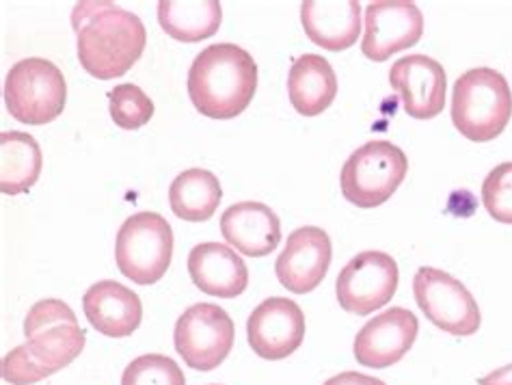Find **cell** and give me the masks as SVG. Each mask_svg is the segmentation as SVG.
<instances>
[{
	"label": "cell",
	"mask_w": 512,
	"mask_h": 385,
	"mask_svg": "<svg viewBox=\"0 0 512 385\" xmlns=\"http://www.w3.org/2000/svg\"><path fill=\"white\" fill-rule=\"evenodd\" d=\"M26 342L3 360V379L33 385L70 366L85 349V331L70 305L59 299L37 301L24 318Z\"/></svg>",
	"instance_id": "1"
},
{
	"label": "cell",
	"mask_w": 512,
	"mask_h": 385,
	"mask_svg": "<svg viewBox=\"0 0 512 385\" xmlns=\"http://www.w3.org/2000/svg\"><path fill=\"white\" fill-rule=\"evenodd\" d=\"M72 26L78 61L98 81L128 74L145 50L147 33L141 18L115 3H78L72 11Z\"/></svg>",
	"instance_id": "2"
},
{
	"label": "cell",
	"mask_w": 512,
	"mask_h": 385,
	"mask_svg": "<svg viewBox=\"0 0 512 385\" xmlns=\"http://www.w3.org/2000/svg\"><path fill=\"white\" fill-rule=\"evenodd\" d=\"M258 91V65L236 44L201 50L188 70V96L195 109L212 119H234Z\"/></svg>",
	"instance_id": "3"
},
{
	"label": "cell",
	"mask_w": 512,
	"mask_h": 385,
	"mask_svg": "<svg viewBox=\"0 0 512 385\" xmlns=\"http://www.w3.org/2000/svg\"><path fill=\"white\" fill-rule=\"evenodd\" d=\"M452 122L474 143H489L512 119V91L502 72L474 68L461 74L452 89Z\"/></svg>",
	"instance_id": "4"
},
{
	"label": "cell",
	"mask_w": 512,
	"mask_h": 385,
	"mask_svg": "<svg viewBox=\"0 0 512 385\" xmlns=\"http://www.w3.org/2000/svg\"><path fill=\"white\" fill-rule=\"evenodd\" d=\"M409 158L389 141H370L348 156L342 167V195L357 208L383 206L407 178Z\"/></svg>",
	"instance_id": "5"
},
{
	"label": "cell",
	"mask_w": 512,
	"mask_h": 385,
	"mask_svg": "<svg viewBox=\"0 0 512 385\" xmlns=\"http://www.w3.org/2000/svg\"><path fill=\"white\" fill-rule=\"evenodd\" d=\"M65 100V76L48 59H22L7 74L5 104L20 124L46 126L55 122L65 109Z\"/></svg>",
	"instance_id": "6"
},
{
	"label": "cell",
	"mask_w": 512,
	"mask_h": 385,
	"mask_svg": "<svg viewBox=\"0 0 512 385\" xmlns=\"http://www.w3.org/2000/svg\"><path fill=\"white\" fill-rule=\"evenodd\" d=\"M171 258L173 230L158 212H137L119 228L115 262L134 284L150 286L163 280Z\"/></svg>",
	"instance_id": "7"
},
{
	"label": "cell",
	"mask_w": 512,
	"mask_h": 385,
	"mask_svg": "<svg viewBox=\"0 0 512 385\" xmlns=\"http://www.w3.org/2000/svg\"><path fill=\"white\" fill-rule=\"evenodd\" d=\"M234 321L214 303H195L175 323L173 342L184 364L193 370L219 368L234 349Z\"/></svg>",
	"instance_id": "8"
},
{
	"label": "cell",
	"mask_w": 512,
	"mask_h": 385,
	"mask_svg": "<svg viewBox=\"0 0 512 385\" xmlns=\"http://www.w3.org/2000/svg\"><path fill=\"white\" fill-rule=\"evenodd\" d=\"M413 295L428 321L446 331V334H478L482 323L478 301L450 273L422 267L413 277Z\"/></svg>",
	"instance_id": "9"
},
{
	"label": "cell",
	"mask_w": 512,
	"mask_h": 385,
	"mask_svg": "<svg viewBox=\"0 0 512 385\" xmlns=\"http://www.w3.org/2000/svg\"><path fill=\"white\" fill-rule=\"evenodd\" d=\"M400 282L398 262L385 251H361L340 271L335 295L342 310L370 316L392 301Z\"/></svg>",
	"instance_id": "10"
},
{
	"label": "cell",
	"mask_w": 512,
	"mask_h": 385,
	"mask_svg": "<svg viewBox=\"0 0 512 385\" xmlns=\"http://www.w3.org/2000/svg\"><path fill=\"white\" fill-rule=\"evenodd\" d=\"M363 24L361 52L376 63L415 46L424 35V16L411 0H376L368 5Z\"/></svg>",
	"instance_id": "11"
},
{
	"label": "cell",
	"mask_w": 512,
	"mask_h": 385,
	"mask_svg": "<svg viewBox=\"0 0 512 385\" xmlns=\"http://www.w3.org/2000/svg\"><path fill=\"white\" fill-rule=\"evenodd\" d=\"M247 340L264 360H286L305 340V314L299 303L271 297L255 308L247 321Z\"/></svg>",
	"instance_id": "12"
},
{
	"label": "cell",
	"mask_w": 512,
	"mask_h": 385,
	"mask_svg": "<svg viewBox=\"0 0 512 385\" xmlns=\"http://www.w3.org/2000/svg\"><path fill=\"white\" fill-rule=\"evenodd\" d=\"M333 258L331 238L316 225L294 230L275 262L279 284L294 295H307L325 280Z\"/></svg>",
	"instance_id": "13"
},
{
	"label": "cell",
	"mask_w": 512,
	"mask_h": 385,
	"mask_svg": "<svg viewBox=\"0 0 512 385\" xmlns=\"http://www.w3.org/2000/svg\"><path fill=\"white\" fill-rule=\"evenodd\" d=\"M389 85L402 100V109L413 119H433L446 109L448 76L433 57L409 55L392 65Z\"/></svg>",
	"instance_id": "14"
},
{
	"label": "cell",
	"mask_w": 512,
	"mask_h": 385,
	"mask_svg": "<svg viewBox=\"0 0 512 385\" xmlns=\"http://www.w3.org/2000/svg\"><path fill=\"white\" fill-rule=\"evenodd\" d=\"M417 331L420 321L411 310H385L359 329L353 344L355 360L363 368H392L411 351Z\"/></svg>",
	"instance_id": "15"
},
{
	"label": "cell",
	"mask_w": 512,
	"mask_h": 385,
	"mask_svg": "<svg viewBox=\"0 0 512 385\" xmlns=\"http://www.w3.org/2000/svg\"><path fill=\"white\" fill-rule=\"evenodd\" d=\"M188 273L193 284L210 297L236 299L249 286V269L232 247L201 243L188 256Z\"/></svg>",
	"instance_id": "16"
},
{
	"label": "cell",
	"mask_w": 512,
	"mask_h": 385,
	"mask_svg": "<svg viewBox=\"0 0 512 385\" xmlns=\"http://www.w3.org/2000/svg\"><path fill=\"white\" fill-rule=\"evenodd\" d=\"M83 308L89 325L109 338L132 336L143 318V305L137 292L113 280L93 284L85 292Z\"/></svg>",
	"instance_id": "17"
},
{
	"label": "cell",
	"mask_w": 512,
	"mask_h": 385,
	"mask_svg": "<svg viewBox=\"0 0 512 385\" xmlns=\"http://www.w3.org/2000/svg\"><path fill=\"white\" fill-rule=\"evenodd\" d=\"M221 234L240 254L264 258L281 243V223L271 206L262 202H240L223 212Z\"/></svg>",
	"instance_id": "18"
},
{
	"label": "cell",
	"mask_w": 512,
	"mask_h": 385,
	"mask_svg": "<svg viewBox=\"0 0 512 385\" xmlns=\"http://www.w3.org/2000/svg\"><path fill=\"white\" fill-rule=\"evenodd\" d=\"M301 22L309 42L318 48L331 52L348 50L361 35V5L357 0H346V3L305 0L301 5Z\"/></svg>",
	"instance_id": "19"
},
{
	"label": "cell",
	"mask_w": 512,
	"mask_h": 385,
	"mask_svg": "<svg viewBox=\"0 0 512 385\" xmlns=\"http://www.w3.org/2000/svg\"><path fill=\"white\" fill-rule=\"evenodd\" d=\"M338 96V76L331 63L320 55L294 59L288 74V98L294 111L303 117L325 113Z\"/></svg>",
	"instance_id": "20"
},
{
	"label": "cell",
	"mask_w": 512,
	"mask_h": 385,
	"mask_svg": "<svg viewBox=\"0 0 512 385\" xmlns=\"http://www.w3.org/2000/svg\"><path fill=\"white\" fill-rule=\"evenodd\" d=\"M42 167V148L29 132L9 130L0 135V191L5 195H20L33 189Z\"/></svg>",
	"instance_id": "21"
},
{
	"label": "cell",
	"mask_w": 512,
	"mask_h": 385,
	"mask_svg": "<svg viewBox=\"0 0 512 385\" xmlns=\"http://www.w3.org/2000/svg\"><path fill=\"white\" fill-rule=\"evenodd\" d=\"M223 9L219 0H199V3H182V0H160L158 22L171 39L195 44L210 39L219 31Z\"/></svg>",
	"instance_id": "22"
},
{
	"label": "cell",
	"mask_w": 512,
	"mask_h": 385,
	"mask_svg": "<svg viewBox=\"0 0 512 385\" xmlns=\"http://www.w3.org/2000/svg\"><path fill=\"white\" fill-rule=\"evenodd\" d=\"M223 199L219 178L206 169H188L173 180L169 202L173 215L191 223L214 217Z\"/></svg>",
	"instance_id": "23"
},
{
	"label": "cell",
	"mask_w": 512,
	"mask_h": 385,
	"mask_svg": "<svg viewBox=\"0 0 512 385\" xmlns=\"http://www.w3.org/2000/svg\"><path fill=\"white\" fill-rule=\"evenodd\" d=\"M111 117L115 126L124 130H139L154 117V102L137 85H117L111 94Z\"/></svg>",
	"instance_id": "24"
},
{
	"label": "cell",
	"mask_w": 512,
	"mask_h": 385,
	"mask_svg": "<svg viewBox=\"0 0 512 385\" xmlns=\"http://www.w3.org/2000/svg\"><path fill=\"white\" fill-rule=\"evenodd\" d=\"M121 385H186V379L171 357L150 353L128 364Z\"/></svg>",
	"instance_id": "25"
},
{
	"label": "cell",
	"mask_w": 512,
	"mask_h": 385,
	"mask_svg": "<svg viewBox=\"0 0 512 385\" xmlns=\"http://www.w3.org/2000/svg\"><path fill=\"white\" fill-rule=\"evenodd\" d=\"M482 204L495 221L512 225V161L493 167L484 178Z\"/></svg>",
	"instance_id": "26"
},
{
	"label": "cell",
	"mask_w": 512,
	"mask_h": 385,
	"mask_svg": "<svg viewBox=\"0 0 512 385\" xmlns=\"http://www.w3.org/2000/svg\"><path fill=\"white\" fill-rule=\"evenodd\" d=\"M325 385H385V381L363 373H340L331 377Z\"/></svg>",
	"instance_id": "27"
},
{
	"label": "cell",
	"mask_w": 512,
	"mask_h": 385,
	"mask_svg": "<svg viewBox=\"0 0 512 385\" xmlns=\"http://www.w3.org/2000/svg\"><path fill=\"white\" fill-rule=\"evenodd\" d=\"M478 385H512V364L493 370L487 377H482Z\"/></svg>",
	"instance_id": "28"
},
{
	"label": "cell",
	"mask_w": 512,
	"mask_h": 385,
	"mask_svg": "<svg viewBox=\"0 0 512 385\" xmlns=\"http://www.w3.org/2000/svg\"><path fill=\"white\" fill-rule=\"evenodd\" d=\"M212 385H219V383H212Z\"/></svg>",
	"instance_id": "29"
}]
</instances>
